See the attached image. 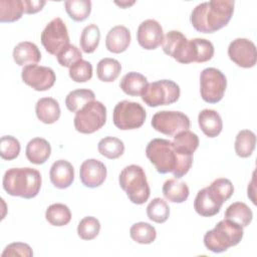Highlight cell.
<instances>
[{
	"label": "cell",
	"mask_w": 257,
	"mask_h": 257,
	"mask_svg": "<svg viewBox=\"0 0 257 257\" xmlns=\"http://www.w3.org/2000/svg\"><path fill=\"white\" fill-rule=\"evenodd\" d=\"M224 201L210 186L201 189L195 198L194 209L202 217H212L220 212Z\"/></svg>",
	"instance_id": "16"
},
{
	"label": "cell",
	"mask_w": 257,
	"mask_h": 257,
	"mask_svg": "<svg viewBox=\"0 0 257 257\" xmlns=\"http://www.w3.org/2000/svg\"><path fill=\"white\" fill-rule=\"evenodd\" d=\"M181 94L180 86L173 80L161 79L151 83L143 89L141 97L151 107L168 105L176 102Z\"/></svg>",
	"instance_id": "7"
},
{
	"label": "cell",
	"mask_w": 257,
	"mask_h": 257,
	"mask_svg": "<svg viewBox=\"0 0 257 257\" xmlns=\"http://www.w3.org/2000/svg\"><path fill=\"white\" fill-rule=\"evenodd\" d=\"M255 145L256 135L250 130H242L235 139V152L240 158H248L252 155Z\"/></svg>",
	"instance_id": "30"
},
{
	"label": "cell",
	"mask_w": 257,
	"mask_h": 257,
	"mask_svg": "<svg viewBox=\"0 0 257 257\" xmlns=\"http://www.w3.org/2000/svg\"><path fill=\"white\" fill-rule=\"evenodd\" d=\"M234 1L211 0L197 5L191 13L193 27L201 33H213L225 27L232 18Z\"/></svg>",
	"instance_id": "2"
},
{
	"label": "cell",
	"mask_w": 257,
	"mask_h": 257,
	"mask_svg": "<svg viewBox=\"0 0 257 257\" xmlns=\"http://www.w3.org/2000/svg\"><path fill=\"white\" fill-rule=\"evenodd\" d=\"M25 154L30 163L34 165H42L50 157L51 147L45 139L34 138L28 142Z\"/></svg>",
	"instance_id": "22"
},
{
	"label": "cell",
	"mask_w": 257,
	"mask_h": 257,
	"mask_svg": "<svg viewBox=\"0 0 257 257\" xmlns=\"http://www.w3.org/2000/svg\"><path fill=\"white\" fill-rule=\"evenodd\" d=\"M40 40L48 53L57 55L61 49L69 44L68 30L63 20L56 17L48 22L41 32Z\"/></svg>",
	"instance_id": "11"
},
{
	"label": "cell",
	"mask_w": 257,
	"mask_h": 257,
	"mask_svg": "<svg viewBox=\"0 0 257 257\" xmlns=\"http://www.w3.org/2000/svg\"><path fill=\"white\" fill-rule=\"evenodd\" d=\"M173 144L180 153L193 156L199 147V138L189 130L182 131L174 136Z\"/></svg>",
	"instance_id": "28"
},
{
	"label": "cell",
	"mask_w": 257,
	"mask_h": 257,
	"mask_svg": "<svg viewBox=\"0 0 257 257\" xmlns=\"http://www.w3.org/2000/svg\"><path fill=\"white\" fill-rule=\"evenodd\" d=\"M79 178L87 188L99 187L106 178V167L96 159L85 160L80 166Z\"/></svg>",
	"instance_id": "17"
},
{
	"label": "cell",
	"mask_w": 257,
	"mask_h": 257,
	"mask_svg": "<svg viewBox=\"0 0 257 257\" xmlns=\"http://www.w3.org/2000/svg\"><path fill=\"white\" fill-rule=\"evenodd\" d=\"M69 77L75 82H86L92 77V65L89 61L79 60L69 68Z\"/></svg>",
	"instance_id": "40"
},
{
	"label": "cell",
	"mask_w": 257,
	"mask_h": 257,
	"mask_svg": "<svg viewBox=\"0 0 257 257\" xmlns=\"http://www.w3.org/2000/svg\"><path fill=\"white\" fill-rule=\"evenodd\" d=\"M118 182L132 203L142 205L150 198V186L145 171L141 166H126L120 172Z\"/></svg>",
	"instance_id": "5"
},
{
	"label": "cell",
	"mask_w": 257,
	"mask_h": 257,
	"mask_svg": "<svg viewBox=\"0 0 257 257\" xmlns=\"http://www.w3.org/2000/svg\"><path fill=\"white\" fill-rule=\"evenodd\" d=\"M46 4L43 0H23L24 13L26 14H34L42 10L44 5Z\"/></svg>",
	"instance_id": "44"
},
{
	"label": "cell",
	"mask_w": 257,
	"mask_h": 257,
	"mask_svg": "<svg viewBox=\"0 0 257 257\" xmlns=\"http://www.w3.org/2000/svg\"><path fill=\"white\" fill-rule=\"evenodd\" d=\"M5 256L31 257V256H33V252H32L31 247L28 244L21 243V242H14L5 247L4 251L1 254V257H5Z\"/></svg>",
	"instance_id": "43"
},
{
	"label": "cell",
	"mask_w": 257,
	"mask_h": 257,
	"mask_svg": "<svg viewBox=\"0 0 257 257\" xmlns=\"http://www.w3.org/2000/svg\"><path fill=\"white\" fill-rule=\"evenodd\" d=\"M147 117L145 108L136 101L121 100L114 106L112 120L114 125L121 130H136L141 127Z\"/></svg>",
	"instance_id": "9"
},
{
	"label": "cell",
	"mask_w": 257,
	"mask_h": 257,
	"mask_svg": "<svg viewBox=\"0 0 257 257\" xmlns=\"http://www.w3.org/2000/svg\"><path fill=\"white\" fill-rule=\"evenodd\" d=\"M243 235L244 231L242 226L231 220L224 219L218 222L212 230L206 232L204 245L208 250L214 253H222L227 251L230 247L238 245Z\"/></svg>",
	"instance_id": "4"
},
{
	"label": "cell",
	"mask_w": 257,
	"mask_h": 257,
	"mask_svg": "<svg viewBox=\"0 0 257 257\" xmlns=\"http://www.w3.org/2000/svg\"><path fill=\"white\" fill-rule=\"evenodd\" d=\"M137 40L147 50L156 49L164 40V32L161 24L155 19L143 21L137 31Z\"/></svg>",
	"instance_id": "15"
},
{
	"label": "cell",
	"mask_w": 257,
	"mask_h": 257,
	"mask_svg": "<svg viewBox=\"0 0 257 257\" xmlns=\"http://www.w3.org/2000/svg\"><path fill=\"white\" fill-rule=\"evenodd\" d=\"M214 56V45L211 41L204 38L188 39L182 37L174 48L171 55L180 63L188 64L191 62H206Z\"/></svg>",
	"instance_id": "6"
},
{
	"label": "cell",
	"mask_w": 257,
	"mask_h": 257,
	"mask_svg": "<svg viewBox=\"0 0 257 257\" xmlns=\"http://www.w3.org/2000/svg\"><path fill=\"white\" fill-rule=\"evenodd\" d=\"M45 219L53 226H65L71 220V212L66 205L55 203L46 209Z\"/></svg>",
	"instance_id": "31"
},
{
	"label": "cell",
	"mask_w": 257,
	"mask_h": 257,
	"mask_svg": "<svg viewBox=\"0 0 257 257\" xmlns=\"http://www.w3.org/2000/svg\"><path fill=\"white\" fill-rule=\"evenodd\" d=\"M131 238L139 244H151L156 240L157 231L154 226L146 222L135 223L130 229Z\"/></svg>",
	"instance_id": "34"
},
{
	"label": "cell",
	"mask_w": 257,
	"mask_h": 257,
	"mask_svg": "<svg viewBox=\"0 0 257 257\" xmlns=\"http://www.w3.org/2000/svg\"><path fill=\"white\" fill-rule=\"evenodd\" d=\"M116 5H118V6H120L121 8H127V7H130V6H132V5H134L135 4V1H120V2H118V1H115L114 2Z\"/></svg>",
	"instance_id": "45"
},
{
	"label": "cell",
	"mask_w": 257,
	"mask_h": 257,
	"mask_svg": "<svg viewBox=\"0 0 257 257\" xmlns=\"http://www.w3.org/2000/svg\"><path fill=\"white\" fill-rule=\"evenodd\" d=\"M95 94L92 90L79 88L70 91L65 97V105L71 112H77L86 103L94 100Z\"/></svg>",
	"instance_id": "29"
},
{
	"label": "cell",
	"mask_w": 257,
	"mask_h": 257,
	"mask_svg": "<svg viewBox=\"0 0 257 257\" xmlns=\"http://www.w3.org/2000/svg\"><path fill=\"white\" fill-rule=\"evenodd\" d=\"M35 112L40 121L46 124L54 123L60 116V106L52 97H42L35 105Z\"/></svg>",
	"instance_id": "23"
},
{
	"label": "cell",
	"mask_w": 257,
	"mask_h": 257,
	"mask_svg": "<svg viewBox=\"0 0 257 257\" xmlns=\"http://www.w3.org/2000/svg\"><path fill=\"white\" fill-rule=\"evenodd\" d=\"M147 84L148 79L145 75L136 71H131L123 75L119 82V87L125 94L131 96H138L141 95Z\"/></svg>",
	"instance_id": "25"
},
{
	"label": "cell",
	"mask_w": 257,
	"mask_h": 257,
	"mask_svg": "<svg viewBox=\"0 0 257 257\" xmlns=\"http://www.w3.org/2000/svg\"><path fill=\"white\" fill-rule=\"evenodd\" d=\"M163 195L167 200L173 203L185 202L190 194L188 185L177 179H169L163 185Z\"/></svg>",
	"instance_id": "24"
},
{
	"label": "cell",
	"mask_w": 257,
	"mask_h": 257,
	"mask_svg": "<svg viewBox=\"0 0 257 257\" xmlns=\"http://www.w3.org/2000/svg\"><path fill=\"white\" fill-rule=\"evenodd\" d=\"M100 231L99 221L91 216L84 217L81 219L77 226V234L82 240L94 239Z\"/></svg>",
	"instance_id": "38"
},
{
	"label": "cell",
	"mask_w": 257,
	"mask_h": 257,
	"mask_svg": "<svg viewBox=\"0 0 257 257\" xmlns=\"http://www.w3.org/2000/svg\"><path fill=\"white\" fill-rule=\"evenodd\" d=\"M24 13L23 1L0 0V22H14L19 20Z\"/></svg>",
	"instance_id": "32"
},
{
	"label": "cell",
	"mask_w": 257,
	"mask_h": 257,
	"mask_svg": "<svg viewBox=\"0 0 257 257\" xmlns=\"http://www.w3.org/2000/svg\"><path fill=\"white\" fill-rule=\"evenodd\" d=\"M146 156L158 173H172L176 179L185 176L193 164V156L180 153L173 142L165 139L152 140L146 148Z\"/></svg>",
	"instance_id": "1"
},
{
	"label": "cell",
	"mask_w": 257,
	"mask_h": 257,
	"mask_svg": "<svg viewBox=\"0 0 257 257\" xmlns=\"http://www.w3.org/2000/svg\"><path fill=\"white\" fill-rule=\"evenodd\" d=\"M148 218L156 223H164L168 220L170 215V208L168 203L162 198L153 199L147 207Z\"/></svg>",
	"instance_id": "37"
},
{
	"label": "cell",
	"mask_w": 257,
	"mask_h": 257,
	"mask_svg": "<svg viewBox=\"0 0 257 257\" xmlns=\"http://www.w3.org/2000/svg\"><path fill=\"white\" fill-rule=\"evenodd\" d=\"M49 177L54 187L58 189H66L74 180L73 166L66 160H58L52 164L49 171Z\"/></svg>",
	"instance_id": "18"
},
{
	"label": "cell",
	"mask_w": 257,
	"mask_h": 257,
	"mask_svg": "<svg viewBox=\"0 0 257 257\" xmlns=\"http://www.w3.org/2000/svg\"><path fill=\"white\" fill-rule=\"evenodd\" d=\"M13 59L19 66L37 64L41 59V52L36 44L30 41H22L13 49Z\"/></svg>",
	"instance_id": "19"
},
{
	"label": "cell",
	"mask_w": 257,
	"mask_h": 257,
	"mask_svg": "<svg viewBox=\"0 0 257 257\" xmlns=\"http://www.w3.org/2000/svg\"><path fill=\"white\" fill-rule=\"evenodd\" d=\"M227 78L225 74L215 67H208L200 74V93L204 101L208 103L219 102L225 93Z\"/></svg>",
	"instance_id": "10"
},
{
	"label": "cell",
	"mask_w": 257,
	"mask_h": 257,
	"mask_svg": "<svg viewBox=\"0 0 257 257\" xmlns=\"http://www.w3.org/2000/svg\"><path fill=\"white\" fill-rule=\"evenodd\" d=\"M97 149L101 156L109 160H114L122 156L124 152V145L122 141L117 138L105 137L98 142Z\"/></svg>",
	"instance_id": "33"
},
{
	"label": "cell",
	"mask_w": 257,
	"mask_h": 257,
	"mask_svg": "<svg viewBox=\"0 0 257 257\" xmlns=\"http://www.w3.org/2000/svg\"><path fill=\"white\" fill-rule=\"evenodd\" d=\"M151 123L157 132L169 137H174L182 131L189 130L191 126L190 118L185 113L175 110L156 112Z\"/></svg>",
	"instance_id": "12"
},
{
	"label": "cell",
	"mask_w": 257,
	"mask_h": 257,
	"mask_svg": "<svg viewBox=\"0 0 257 257\" xmlns=\"http://www.w3.org/2000/svg\"><path fill=\"white\" fill-rule=\"evenodd\" d=\"M228 56L238 66L251 68L257 61L256 46L247 38H236L228 46Z\"/></svg>",
	"instance_id": "14"
},
{
	"label": "cell",
	"mask_w": 257,
	"mask_h": 257,
	"mask_svg": "<svg viewBox=\"0 0 257 257\" xmlns=\"http://www.w3.org/2000/svg\"><path fill=\"white\" fill-rule=\"evenodd\" d=\"M21 77L25 84L37 91L48 90L53 86L56 80V76L52 68L37 64L23 67Z\"/></svg>",
	"instance_id": "13"
},
{
	"label": "cell",
	"mask_w": 257,
	"mask_h": 257,
	"mask_svg": "<svg viewBox=\"0 0 257 257\" xmlns=\"http://www.w3.org/2000/svg\"><path fill=\"white\" fill-rule=\"evenodd\" d=\"M198 123L202 132L208 138L217 137L223 128L221 115L214 109L205 108L199 112Z\"/></svg>",
	"instance_id": "21"
},
{
	"label": "cell",
	"mask_w": 257,
	"mask_h": 257,
	"mask_svg": "<svg viewBox=\"0 0 257 257\" xmlns=\"http://www.w3.org/2000/svg\"><path fill=\"white\" fill-rule=\"evenodd\" d=\"M56 58L61 66L70 68L73 64L82 59V54L79 48H77L75 45L68 44L59 51Z\"/></svg>",
	"instance_id": "41"
},
{
	"label": "cell",
	"mask_w": 257,
	"mask_h": 257,
	"mask_svg": "<svg viewBox=\"0 0 257 257\" xmlns=\"http://www.w3.org/2000/svg\"><path fill=\"white\" fill-rule=\"evenodd\" d=\"M210 187L218 196L221 197L224 202L229 200L234 193V187L232 182L225 178H219L214 180L211 183Z\"/></svg>",
	"instance_id": "42"
},
{
	"label": "cell",
	"mask_w": 257,
	"mask_h": 257,
	"mask_svg": "<svg viewBox=\"0 0 257 257\" xmlns=\"http://www.w3.org/2000/svg\"><path fill=\"white\" fill-rule=\"evenodd\" d=\"M224 217L225 219L231 220L244 228L251 223L253 219V213L245 203L235 202L226 209Z\"/></svg>",
	"instance_id": "26"
},
{
	"label": "cell",
	"mask_w": 257,
	"mask_h": 257,
	"mask_svg": "<svg viewBox=\"0 0 257 257\" xmlns=\"http://www.w3.org/2000/svg\"><path fill=\"white\" fill-rule=\"evenodd\" d=\"M106 121V107L97 100L86 103L75 112L74 127L81 134H93L101 128Z\"/></svg>",
	"instance_id": "8"
},
{
	"label": "cell",
	"mask_w": 257,
	"mask_h": 257,
	"mask_svg": "<svg viewBox=\"0 0 257 257\" xmlns=\"http://www.w3.org/2000/svg\"><path fill=\"white\" fill-rule=\"evenodd\" d=\"M121 71L120 63L113 58L105 57L98 61L96 65V75L103 82L114 81Z\"/></svg>",
	"instance_id": "27"
},
{
	"label": "cell",
	"mask_w": 257,
	"mask_h": 257,
	"mask_svg": "<svg viewBox=\"0 0 257 257\" xmlns=\"http://www.w3.org/2000/svg\"><path fill=\"white\" fill-rule=\"evenodd\" d=\"M100 40V30L96 24L85 26L80 35V48L85 53H92L97 48Z\"/></svg>",
	"instance_id": "36"
},
{
	"label": "cell",
	"mask_w": 257,
	"mask_h": 257,
	"mask_svg": "<svg viewBox=\"0 0 257 257\" xmlns=\"http://www.w3.org/2000/svg\"><path fill=\"white\" fill-rule=\"evenodd\" d=\"M41 175L33 168H11L4 174L3 189L11 196L32 199L41 188Z\"/></svg>",
	"instance_id": "3"
},
{
	"label": "cell",
	"mask_w": 257,
	"mask_h": 257,
	"mask_svg": "<svg viewBox=\"0 0 257 257\" xmlns=\"http://www.w3.org/2000/svg\"><path fill=\"white\" fill-rule=\"evenodd\" d=\"M64 7L68 16L76 21H84L91 12V2L89 0H67Z\"/></svg>",
	"instance_id": "35"
},
{
	"label": "cell",
	"mask_w": 257,
	"mask_h": 257,
	"mask_svg": "<svg viewBox=\"0 0 257 257\" xmlns=\"http://www.w3.org/2000/svg\"><path fill=\"white\" fill-rule=\"evenodd\" d=\"M131 32L122 25L112 27L106 34L105 46L112 53H121L126 50L131 43Z\"/></svg>",
	"instance_id": "20"
},
{
	"label": "cell",
	"mask_w": 257,
	"mask_h": 257,
	"mask_svg": "<svg viewBox=\"0 0 257 257\" xmlns=\"http://www.w3.org/2000/svg\"><path fill=\"white\" fill-rule=\"evenodd\" d=\"M20 143L12 136H4L0 142V156L5 161H11L18 157L20 153Z\"/></svg>",
	"instance_id": "39"
}]
</instances>
